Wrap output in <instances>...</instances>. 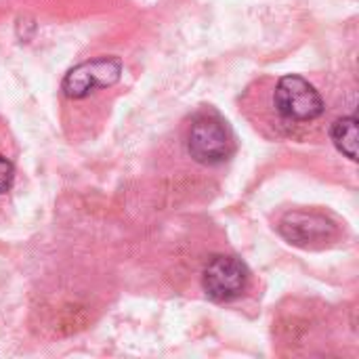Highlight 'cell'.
Returning a JSON list of instances; mask_svg holds the SVG:
<instances>
[{
    "instance_id": "obj_7",
    "label": "cell",
    "mask_w": 359,
    "mask_h": 359,
    "mask_svg": "<svg viewBox=\"0 0 359 359\" xmlns=\"http://www.w3.org/2000/svg\"><path fill=\"white\" fill-rule=\"evenodd\" d=\"M13 181H15V168L4 156H0V194H6Z\"/></svg>"
},
{
    "instance_id": "obj_6",
    "label": "cell",
    "mask_w": 359,
    "mask_h": 359,
    "mask_svg": "<svg viewBox=\"0 0 359 359\" xmlns=\"http://www.w3.org/2000/svg\"><path fill=\"white\" fill-rule=\"evenodd\" d=\"M330 139L337 149L349 160H358V118L345 116L339 118L330 128Z\"/></svg>"
},
{
    "instance_id": "obj_2",
    "label": "cell",
    "mask_w": 359,
    "mask_h": 359,
    "mask_svg": "<svg viewBox=\"0 0 359 359\" xmlns=\"http://www.w3.org/2000/svg\"><path fill=\"white\" fill-rule=\"evenodd\" d=\"M273 103L280 116L292 122H309L320 118L324 111V99L318 88L294 74L280 78L273 93Z\"/></svg>"
},
{
    "instance_id": "obj_5",
    "label": "cell",
    "mask_w": 359,
    "mask_h": 359,
    "mask_svg": "<svg viewBox=\"0 0 359 359\" xmlns=\"http://www.w3.org/2000/svg\"><path fill=\"white\" fill-rule=\"evenodd\" d=\"M282 236L299 246L324 242L332 236L334 225L320 215H307V212H290L280 223Z\"/></svg>"
},
{
    "instance_id": "obj_1",
    "label": "cell",
    "mask_w": 359,
    "mask_h": 359,
    "mask_svg": "<svg viewBox=\"0 0 359 359\" xmlns=\"http://www.w3.org/2000/svg\"><path fill=\"white\" fill-rule=\"evenodd\" d=\"M236 149L231 130L227 128V122L212 114L204 111L196 116L189 135H187V151L189 156L204 166H217L231 158Z\"/></svg>"
},
{
    "instance_id": "obj_3",
    "label": "cell",
    "mask_w": 359,
    "mask_h": 359,
    "mask_svg": "<svg viewBox=\"0 0 359 359\" xmlns=\"http://www.w3.org/2000/svg\"><path fill=\"white\" fill-rule=\"evenodd\" d=\"M120 76H122L120 57H99L72 67L61 82V90L69 99H84L97 88L114 86L120 80Z\"/></svg>"
},
{
    "instance_id": "obj_4",
    "label": "cell",
    "mask_w": 359,
    "mask_h": 359,
    "mask_svg": "<svg viewBox=\"0 0 359 359\" xmlns=\"http://www.w3.org/2000/svg\"><path fill=\"white\" fill-rule=\"evenodd\" d=\"M248 284V267L238 257H215L202 276V286L208 299L217 303H229L238 299Z\"/></svg>"
}]
</instances>
